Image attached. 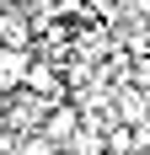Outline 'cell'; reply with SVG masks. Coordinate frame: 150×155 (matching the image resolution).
I'll return each instance as SVG.
<instances>
[{
    "mask_svg": "<svg viewBox=\"0 0 150 155\" xmlns=\"http://www.w3.org/2000/svg\"><path fill=\"white\" fill-rule=\"evenodd\" d=\"M54 86H59V80H54V70L32 59V70H27V86H22V91H54Z\"/></svg>",
    "mask_w": 150,
    "mask_h": 155,
    "instance_id": "cell-4",
    "label": "cell"
},
{
    "mask_svg": "<svg viewBox=\"0 0 150 155\" xmlns=\"http://www.w3.org/2000/svg\"><path fill=\"white\" fill-rule=\"evenodd\" d=\"M43 134H48L54 144H59V139H70V134H75V107L54 102V107H48V118H43Z\"/></svg>",
    "mask_w": 150,
    "mask_h": 155,
    "instance_id": "cell-2",
    "label": "cell"
},
{
    "mask_svg": "<svg viewBox=\"0 0 150 155\" xmlns=\"http://www.w3.org/2000/svg\"><path fill=\"white\" fill-rule=\"evenodd\" d=\"M107 150H113V155H134L139 150V134H134V128H129V123H113V128H107Z\"/></svg>",
    "mask_w": 150,
    "mask_h": 155,
    "instance_id": "cell-3",
    "label": "cell"
},
{
    "mask_svg": "<svg viewBox=\"0 0 150 155\" xmlns=\"http://www.w3.org/2000/svg\"><path fill=\"white\" fill-rule=\"evenodd\" d=\"M54 150H59V144L48 139V134H27V139L16 144V150H11V155H54Z\"/></svg>",
    "mask_w": 150,
    "mask_h": 155,
    "instance_id": "cell-5",
    "label": "cell"
},
{
    "mask_svg": "<svg viewBox=\"0 0 150 155\" xmlns=\"http://www.w3.org/2000/svg\"><path fill=\"white\" fill-rule=\"evenodd\" d=\"M32 70V54L22 43H0V91H22Z\"/></svg>",
    "mask_w": 150,
    "mask_h": 155,
    "instance_id": "cell-1",
    "label": "cell"
}]
</instances>
